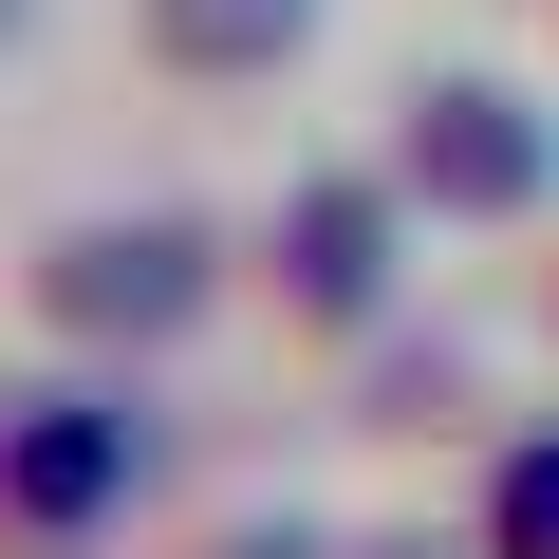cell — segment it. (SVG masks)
Returning <instances> with one entry per match:
<instances>
[{
	"instance_id": "obj_1",
	"label": "cell",
	"mask_w": 559,
	"mask_h": 559,
	"mask_svg": "<svg viewBox=\"0 0 559 559\" xmlns=\"http://www.w3.org/2000/svg\"><path fill=\"white\" fill-rule=\"evenodd\" d=\"M429 168H448L466 205H503V187H540V131H503V94H448V112H429Z\"/></svg>"
},
{
	"instance_id": "obj_2",
	"label": "cell",
	"mask_w": 559,
	"mask_h": 559,
	"mask_svg": "<svg viewBox=\"0 0 559 559\" xmlns=\"http://www.w3.org/2000/svg\"><path fill=\"white\" fill-rule=\"evenodd\" d=\"M75 299H94V318H168V299H187V242H94Z\"/></svg>"
},
{
	"instance_id": "obj_3",
	"label": "cell",
	"mask_w": 559,
	"mask_h": 559,
	"mask_svg": "<svg viewBox=\"0 0 559 559\" xmlns=\"http://www.w3.org/2000/svg\"><path fill=\"white\" fill-rule=\"evenodd\" d=\"M168 38H187V57H280L299 0H168Z\"/></svg>"
},
{
	"instance_id": "obj_4",
	"label": "cell",
	"mask_w": 559,
	"mask_h": 559,
	"mask_svg": "<svg viewBox=\"0 0 559 559\" xmlns=\"http://www.w3.org/2000/svg\"><path fill=\"white\" fill-rule=\"evenodd\" d=\"M503 559H559V448L503 466Z\"/></svg>"
}]
</instances>
